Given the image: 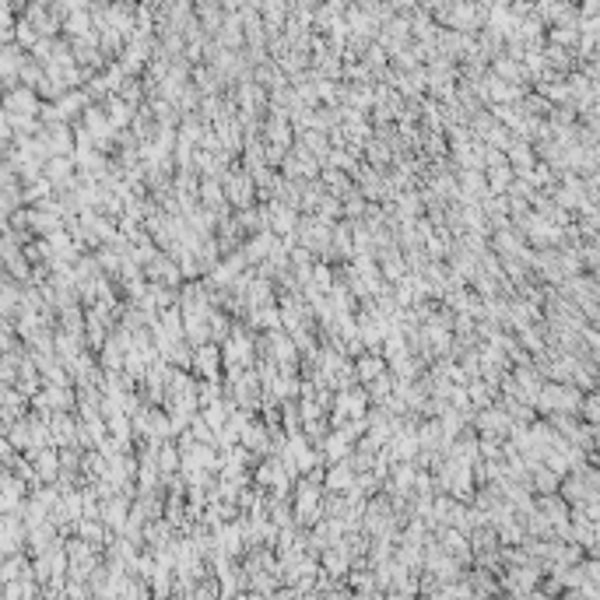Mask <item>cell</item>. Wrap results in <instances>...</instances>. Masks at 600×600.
Segmentation results:
<instances>
[{"instance_id": "obj_14", "label": "cell", "mask_w": 600, "mask_h": 600, "mask_svg": "<svg viewBox=\"0 0 600 600\" xmlns=\"http://www.w3.org/2000/svg\"><path fill=\"white\" fill-rule=\"evenodd\" d=\"M123 355H127V351H123V348H119V344L112 341V344L106 348V355H102L106 369H109V372H116V369H119V362H123Z\"/></svg>"}, {"instance_id": "obj_2", "label": "cell", "mask_w": 600, "mask_h": 600, "mask_svg": "<svg viewBox=\"0 0 600 600\" xmlns=\"http://www.w3.org/2000/svg\"><path fill=\"white\" fill-rule=\"evenodd\" d=\"M470 429H474L477 435H492V439H509V432H513V422H509V414H505V411H502L499 404H492V407H485V411H477V414H474Z\"/></svg>"}, {"instance_id": "obj_8", "label": "cell", "mask_w": 600, "mask_h": 600, "mask_svg": "<svg viewBox=\"0 0 600 600\" xmlns=\"http://www.w3.org/2000/svg\"><path fill=\"white\" fill-rule=\"evenodd\" d=\"M464 394H467V404H470L474 411H485V407H492V404H495L499 389H495V386H488L485 379H470V383L464 386Z\"/></svg>"}, {"instance_id": "obj_12", "label": "cell", "mask_w": 600, "mask_h": 600, "mask_svg": "<svg viewBox=\"0 0 600 600\" xmlns=\"http://www.w3.org/2000/svg\"><path fill=\"white\" fill-rule=\"evenodd\" d=\"M109 432H112V439H116L119 446H127V442H130V418H127L123 411H116L112 422H109Z\"/></svg>"}, {"instance_id": "obj_6", "label": "cell", "mask_w": 600, "mask_h": 600, "mask_svg": "<svg viewBox=\"0 0 600 600\" xmlns=\"http://www.w3.org/2000/svg\"><path fill=\"white\" fill-rule=\"evenodd\" d=\"M351 369H355V383H372V379H379L383 372H386V362H383V355H369V351H362L351 362Z\"/></svg>"}, {"instance_id": "obj_1", "label": "cell", "mask_w": 600, "mask_h": 600, "mask_svg": "<svg viewBox=\"0 0 600 600\" xmlns=\"http://www.w3.org/2000/svg\"><path fill=\"white\" fill-rule=\"evenodd\" d=\"M330 228H334V221H326L320 215H298V228H295V246H302L309 253H326L330 246Z\"/></svg>"}, {"instance_id": "obj_13", "label": "cell", "mask_w": 600, "mask_h": 600, "mask_svg": "<svg viewBox=\"0 0 600 600\" xmlns=\"http://www.w3.org/2000/svg\"><path fill=\"white\" fill-rule=\"evenodd\" d=\"M579 414H583V425H597V418H600V400H597V394H583Z\"/></svg>"}, {"instance_id": "obj_15", "label": "cell", "mask_w": 600, "mask_h": 600, "mask_svg": "<svg viewBox=\"0 0 600 600\" xmlns=\"http://www.w3.org/2000/svg\"><path fill=\"white\" fill-rule=\"evenodd\" d=\"M88 127H92V130H109L106 116H102L99 109H88Z\"/></svg>"}, {"instance_id": "obj_3", "label": "cell", "mask_w": 600, "mask_h": 600, "mask_svg": "<svg viewBox=\"0 0 600 600\" xmlns=\"http://www.w3.org/2000/svg\"><path fill=\"white\" fill-rule=\"evenodd\" d=\"M190 376L193 379H221V351L218 344H197L193 348V362H190Z\"/></svg>"}, {"instance_id": "obj_10", "label": "cell", "mask_w": 600, "mask_h": 600, "mask_svg": "<svg viewBox=\"0 0 600 600\" xmlns=\"http://www.w3.org/2000/svg\"><path fill=\"white\" fill-rule=\"evenodd\" d=\"M155 467H158V474H176V470H179V449H176V442H172V439L158 446V453H155Z\"/></svg>"}, {"instance_id": "obj_9", "label": "cell", "mask_w": 600, "mask_h": 600, "mask_svg": "<svg viewBox=\"0 0 600 600\" xmlns=\"http://www.w3.org/2000/svg\"><path fill=\"white\" fill-rule=\"evenodd\" d=\"M362 389H365V397H369V404H376V407H379V404H386V397H389V394H394V376H389V372H383L379 379H372V383H365Z\"/></svg>"}, {"instance_id": "obj_4", "label": "cell", "mask_w": 600, "mask_h": 600, "mask_svg": "<svg viewBox=\"0 0 600 600\" xmlns=\"http://www.w3.org/2000/svg\"><path fill=\"white\" fill-rule=\"evenodd\" d=\"M316 449H320L323 464H344V460L351 457L355 442L348 439V432H341V429H330V432L323 435V442H320Z\"/></svg>"}, {"instance_id": "obj_11", "label": "cell", "mask_w": 600, "mask_h": 600, "mask_svg": "<svg viewBox=\"0 0 600 600\" xmlns=\"http://www.w3.org/2000/svg\"><path fill=\"white\" fill-rule=\"evenodd\" d=\"M130 119H134V106H127L123 99H109V123L112 127H127L130 123Z\"/></svg>"}, {"instance_id": "obj_5", "label": "cell", "mask_w": 600, "mask_h": 600, "mask_svg": "<svg viewBox=\"0 0 600 600\" xmlns=\"http://www.w3.org/2000/svg\"><path fill=\"white\" fill-rule=\"evenodd\" d=\"M147 278H152L155 285H165V288H179L183 285V274H179V267L169 253H158L152 263H147Z\"/></svg>"}, {"instance_id": "obj_7", "label": "cell", "mask_w": 600, "mask_h": 600, "mask_svg": "<svg viewBox=\"0 0 600 600\" xmlns=\"http://www.w3.org/2000/svg\"><path fill=\"white\" fill-rule=\"evenodd\" d=\"M323 485H326L330 492H337V495L351 492V488H355V470L348 467V460H344V464H330V467L323 470Z\"/></svg>"}]
</instances>
